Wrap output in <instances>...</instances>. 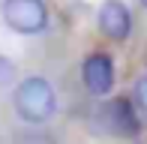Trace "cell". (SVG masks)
<instances>
[{
  "instance_id": "1",
  "label": "cell",
  "mask_w": 147,
  "mask_h": 144,
  "mask_svg": "<svg viewBox=\"0 0 147 144\" xmlns=\"http://www.w3.org/2000/svg\"><path fill=\"white\" fill-rule=\"evenodd\" d=\"M57 108V96L51 90V84L45 78H27L18 84L15 90V111L21 114V120L27 123H45L51 120Z\"/></svg>"
},
{
  "instance_id": "2",
  "label": "cell",
  "mask_w": 147,
  "mask_h": 144,
  "mask_svg": "<svg viewBox=\"0 0 147 144\" xmlns=\"http://www.w3.org/2000/svg\"><path fill=\"white\" fill-rule=\"evenodd\" d=\"M3 18L18 33H39L45 27V21H48V12H45L42 0H6Z\"/></svg>"
},
{
  "instance_id": "3",
  "label": "cell",
  "mask_w": 147,
  "mask_h": 144,
  "mask_svg": "<svg viewBox=\"0 0 147 144\" xmlns=\"http://www.w3.org/2000/svg\"><path fill=\"white\" fill-rule=\"evenodd\" d=\"M96 120L105 132H114V135H135L138 132V117L132 111L129 99H111L105 102L102 108L96 111Z\"/></svg>"
},
{
  "instance_id": "4",
  "label": "cell",
  "mask_w": 147,
  "mask_h": 144,
  "mask_svg": "<svg viewBox=\"0 0 147 144\" xmlns=\"http://www.w3.org/2000/svg\"><path fill=\"white\" fill-rule=\"evenodd\" d=\"M99 30L114 42H123L132 33V15L120 0H105L99 9Z\"/></svg>"
},
{
  "instance_id": "5",
  "label": "cell",
  "mask_w": 147,
  "mask_h": 144,
  "mask_svg": "<svg viewBox=\"0 0 147 144\" xmlns=\"http://www.w3.org/2000/svg\"><path fill=\"white\" fill-rule=\"evenodd\" d=\"M84 84H87L90 93L96 96H105L111 90V84H114V66H111V60L105 54H90L87 60H84Z\"/></svg>"
},
{
  "instance_id": "6",
  "label": "cell",
  "mask_w": 147,
  "mask_h": 144,
  "mask_svg": "<svg viewBox=\"0 0 147 144\" xmlns=\"http://www.w3.org/2000/svg\"><path fill=\"white\" fill-rule=\"evenodd\" d=\"M12 81H15V63L9 57H0V87H6Z\"/></svg>"
},
{
  "instance_id": "7",
  "label": "cell",
  "mask_w": 147,
  "mask_h": 144,
  "mask_svg": "<svg viewBox=\"0 0 147 144\" xmlns=\"http://www.w3.org/2000/svg\"><path fill=\"white\" fill-rule=\"evenodd\" d=\"M135 102H138V108L147 114V75L135 84Z\"/></svg>"
},
{
  "instance_id": "8",
  "label": "cell",
  "mask_w": 147,
  "mask_h": 144,
  "mask_svg": "<svg viewBox=\"0 0 147 144\" xmlns=\"http://www.w3.org/2000/svg\"><path fill=\"white\" fill-rule=\"evenodd\" d=\"M18 144H54V138H48V135H27V138H21Z\"/></svg>"
},
{
  "instance_id": "9",
  "label": "cell",
  "mask_w": 147,
  "mask_h": 144,
  "mask_svg": "<svg viewBox=\"0 0 147 144\" xmlns=\"http://www.w3.org/2000/svg\"><path fill=\"white\" fill-rule=\"evenodd\" d=\"M141 6H144V9H147V0H141Z\"/></svg>"
}]
</instances>
